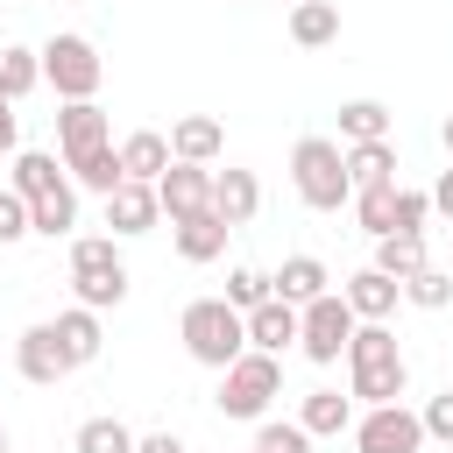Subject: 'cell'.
Returning <instances> with one entry per match:
<instances>
[{
	"instance_id": "6da1fadb",
	"label": "cell",
	"mask_w": 453,
	"mask_h": 453,
	"mask_svg": "<svg viewBox=\"0 0 453 453\" xmlns=\"http://www.w3.org/2000/svg\"><path fill=\"white\" fill-rule=\"evenodd\" d=\"M57 149H64L71 184H85V191H99V198L120 184L113 120H106V106H99V99H64V106H57Z\"/></svg>"
},
{
	"instance_id": "7a4b0ae2",
	"label": "cell",
	"mask_w": 453,
	"mask_h": 453,
	"mask_svg": "<svg viewBox=\"0 0 453 453\" xmlns=\"http://www.w3.org/2000/svg\"><path fill=\"white\" fill-rule=\"evenodd\" d=\"M340 361H347V396H361V403H403V389H411V361H403L389 319H361Z\"/></svg>"
},
{
	"instance_id": "3957f363",
	"label": "cell",
	"mask_w": 453,
	"mask_h": 453,
	"mask_svg": "<svg viewBox=\"0 0 453 453\" xmlns=\"http://www.w3.org/2000/svg\"><path fill=\"white\" fill-rule=\"evenodd\" d=\"M177 340H184V354L198 361V368H226L241 347H248V319L226 304V297H191L184 304V319H177Z\"/></svg>"
},
{
	"instance_id": "277c9868",
	"label": "cell",
	"mask_w": 453,
	"mask_h": 453,
	"mask_svg": "<svg viewBox=\"0 0 453 453\" xmlns=\"http://www.w3.org/2000/svg\"><path fill=\"white\" fill-rule=\"evenodd\" d=\"M283 396V368H276V354H262V347H241L226 368H219V418H241V425H255V418H269V403Z\"/></svg>"
},
{
	"instance_id": "5b68a950",
	"label": "cell",
	"mask_w": 453,
	"mask_h": 453,
	"mask_svg": "<svg viewBox=\"0 0 453 453\" xmlns=\"http://www.w3.org/2000/svg\"><path fill=\"white\" fill-rule=\"evenodd\" d=\"M290 184H297V198H304L311 212H340V205L354 198V184H347V149H340L333 134H304V142L290 149Z\"/></svg>"
},
{
	"instance_id": "8992f818",
	"label": "cell",
	"mask_w": 453,
	"mask_h": 453,
	"mask_svg": "<svg viewBox=\"0 0 453 453\" xmlns=\"http://www.w3.org/2000/svg\"><path fill=\"white\" fill-rule=\"evenodd\" d=\"M71 297L92 311H113L127 297V262H120L113 234H71Z\"/></svg>"
},
{
	"instance_id": "52a82bcc",
	"label": "cell",
	"mask_w": 453,
	"mask_h": 453,
	"mask_svg": "<svg viewBox=\"0 0 453 453\" xmlns=\"http://www.w3.org/2000/svg\"><path fill=\"white\" fill-rule=\"evenodd\" d=\"M35 57H42V85H57V99H92V92H99V78H106V64H99L92 35H78V28L50 35Z\"/></svg>"
},
{
	"instance_id": "ba28073f",
	"label": "cell",
	"mask_w": 453,
	"mask_h": 453,
	"mask_svg": "<svg viewBox=\"0 0 453 453\" xmlns=\"http://www.w3.org/2000/svg\"><path fill=\"white\" fill-rule=\"evenodd\" d=\"M354 311H347V297L340 290H319L311 304H297V347H304V361H319V368H333L340 354H347V340H354Z\"/></svg>"
},
{
	"instance_id": "9c48e42d",
	"label": "cell",
	"mask_w": 453,
	"mask_h": 453,
	"mask_svg": "<svg viewBox=\"0 0 453 453\" xmlns=\"http://www.w3.org/2000/svg\"><path fill=\"white\" fill-rule=\"evenodd\" d=\"M354 446L361 453H425L432 439H425V418L411 403H368L354 418Z\"/></svg>"
},
{
	"instance_id": "30bf717a",
	"label": "cell",
	"mask_w": 453,
	"mask_h": 453,
	"mask_svg": "<svg viewBox=\"0 0 453 453\" xmlns=\"http://www.w3.org/2000/svg\"><path fill=\"white\" fill-rule=\"evenodd\" d=\"M14 375L21 382H35V389H57L64 375H71V354H64V340H57V326L42 319V326H28L21 340H14Z\"/></svg>"
},
{
	"instance_id": "8fae6325",
	"label": "cell",
	"mask_w": 453,
	"mask_h": 453,
	"mask_svg": "<svg viewBox=\"0 0 453 453\" xmlns=\"http://www.w3.org/2000/svg\"><path fill=\"white\" fill-rule=\"evenodd\" d=\"M156 205H163L170 219L205 212V205H212V163H170V170L156 177Z\"/></svg>"
},
{
	"instance_id": "7c38bea8",
	"label": "cell",
	"mask_w": 453,
	"mask_h": 453,
	"mask_svg": "<svg viewBox=\"0 0 453 453\" xmlns=\"http://www.w3.org/2000/svg\"><path fill=\"white\" fill-rule=\"evenodd\" d=\"M163 219V205H156V184H134V177H120L113 191H106V226H113V241H134V234H149Z\"/></svg>"
},
{
	"instance_id": "4fadbf2b",
	"label": "cell",
	"mask_w": 453,
	"mask_h": 453,
	"mask_svg": "<svg viewBox=\"0 0 453 453\" xmlns=\"http://www.w3.org/2000/svg\"><path fill=\"white\" fill-rule=\"evenodd\" d=\"M226 234H234V226H226L212 205H205V212L170 219V241H177V255H184V262H219V255H226Z\"/></svg>"
},
{
	"instance_id": "5bb4252c",
	"label": "cell",
	"mask_w": 453,
	"mask_h": 453,
	"mask_svg": "<svg viewBox=\"0 0 453 453\" xmlns=\"http://www.w3.org/2000/svg\"><path fill=\"white\" fill-rule=\"evenodd\" d=\"M212 212L226 219V226H248L255 212H262V184H255V170H212Z\"/></svg>"
},
{
	"instance_id": "9a60e30c",
	"label": "cell",
	"mask_w": 453,
	"mask_h": 453,
	"mask_svg": "<svg viewBox=\"0 0 453 453\" xmlns=\"http://www.w3.org/2000/svg\"><path fill=\"white\" fill-rule=\"evenodd\" d=\"M340 297H347V311H354V319H389V311L403 304V283H396V276H382V269L368 262V269H354V276H347V290H340Z\"/></svg>"
},
{
	"instance_id": "2e32d148",
	"label": "cell",
	"mask_w": 453,
	"mask_h": 453,
	"mask_svg": "<svg viewBox=\"0 0 453 453\" xmlns=\"http://www.w3.org/2000/svg\"><path fill=\"white\" fill-rule=\"evenodd\" d=\"M219 149H226V127L212 113H184L170 127V163H219Z\"/></svg>"
},
{
	"instance_id": "e0dca14e",
	"label": "cell",
	"mask_w": 453,
	"mask_h": 453,
	"mask_svg": "<svg viewBox=\"0 0 453 453\" xmlns=\"http://www.w3.org/2000/svg\"><path fill=\"white\" fill-rule=\"evenodd\" d=\"M248 319V347H262V354H283V347H297V304H283V297H262L255 311H241Z\"/></svg>"
},
{
	"instance_id": "ac0fdd59",
	"label": "cell",
	"mask_w": 453,
	"mask_h": 453,
	"mask_svg": "<svg viewBox=\"0 0 453 453\" xmlns=\"http://www.w3.org/2000/svg\"><path fill=\"white\" fill-rule=\"evenodd\" d=\"M120 177H134V184H156L163 170H170V134H156V127H134L120 149Z\"/></svg>"
},
{
	"instance_id": "d6986e66",
	"label": "cell",
	"mask_w": 453,
	"mask_h": 453,
	"mask_svg": "<svg viewBox=\"0 0 453 453\" xmlns=\"http://www.w3.org/2000/svg\"><path fill=\"white\" fill-rule=\"evenodd\" d=\"M71 226H78V184H71V177H64L57 191L28 198V234H42V241H71Z\"/></svg>"
},
{
	"instance_id": "ffe728a7",
	"label": "cell",
	"mask_w": 453,
	"mask_h": 453,
	"mask_svg": "<svg viewBox=\"0 0 453 453\" xmlns=\"http://www.w3.org/2000/svg\"><path fill=\"white\" fill-rule=\"evenodd\" d=\"M326 283H333V276H326L319 255H283V269L269 276V297H283V304H311Z\"/></svg>"
},
{
	"instance_id": "44dd1931",
	"label": "cell",
	"mask_w": 453,
	"mask_h": 453,
	"mask_svg": "<svg viewBox=\"0 0 453 453\" xmlns=\"http://www.w3.org/2000/svg\"><path fill=\"white\" fill-rule=\"evenodd\" d=\"M50 326H57V340H64V354H71V368H85V361H99V347H106V333H99V311H92V304H71V311H57Z\"/></svg>"
},
{
	"instance_id": "7402d4cb",
	"label": "cell",
	"mask_w": 453,
	"mask_h": 453,
	"mask_svg": "<svg viewBox=\"0 0 453 453\" xmlns=\"http://www.w3.org/2000/svg\"><path fill=\"white\" fill-rule=\"evenodd\" d=\"M297 425H304L311 439H340V432L354 425V396H340V389H311V396L297 403Z\"/></svg>"
},
{
	"instance_id": "603a6c76",
	"label": "cell",
	"mask_w": 453,
	"mask_h": 453,
	"mask_svg": "<svg viewBox=\"0 0 453 453\" xmlns=\"http://www.w3.org/2000/svg\"><path fill=\"white\" fill-rule=\"evenodd\" d=\"M290 42H297V50L340 42V7H333V0H297V7H290Z\"/></svg>"
},
{
	"instance_id": "cb8c5ba5",
	"label": "cell",
	"mask_w": 453,
	"mask_h": 453,
	"mask_svg": "<svg viewBox=\"0 0 453 453\" xmlns=\"http://www.w3.org/2000/svg\"><path fill=\"white\" fill-rule=\"evenodd\" d=\"M347 184H354V191L396 184V149H389V142H347Z\"/></svg>"
},
{
	"instance_id": "d4e9b609",
	"label": "cell",
	"mask_w": 453,
	"mask_h": 453,
	"mask_svg": "<svg viewBox=\"0 0 453 453\" xmlns=\"http://www.w3.org/2000/svg\"><path fill=\"white\" fill-rule=\"evenodd\" d=\"M57 184H64V170H57L50 149H14V177H7V191L42 198V191H57Z\"/></svg>"
},
{
	"instance_id": "484cf974",
	"label": "cell",
	"mask_w": 453,
	"mask_h": 453,
	"mask_svg": "<svg viewBox=\"0 0 453 453\" xmlns=\"http://www.w3.org/2000/svg\"><path fill=\"white\" fill-rule=\"evenodd\" d=\"M347 205H354V219H361V234H368V241L396 234V184H368V191H354Z\"/></svg>"
},
{
	"instance_id": "4316f807",
	"label": "cell",
	"mask_w": 453,
	"mask_h": 453,
	"mask_svg": "<svg viewBox=\"0 0 453 453\" xmlns=\"http://www.w3.org/2000/svg\"><path fill=\"white\" fill-rule=\"evenodd\" d=\"M340 142H389V106L382 99H347L340 106Z\"/></svg>"
},
{
	"instance_id": "83f0119b",
	"label": "cell",
	"mask_w": 453,
	"mask_h": 453,
	"mask_svg": "<svg viewBox=\"0 0 453 453\" xmlns=\"http://www.w3.org/2000/svg\"><path fill=\"white\" fill-rule=\"evenodd\" d=\"M35 85H42V57L21 50V42H7L0 50V99H28Z\"/></svg>"
},
{
	"instance_id": "f1b7e54d",
	"label": "cell",
	"mask_w": 453,
	"mask_h": 453,
	"mask_svg": "<svg viewBox=\"0 0 453 453\" xmlns=\"http://www.w3.org/2000/svg\"><path fill=\"white\" fill-rule=\"evenodd\" d=\"M375 269L396 276V283H403L411 269H425V234H382V241H375Z\"/></svg>"
},
{
	"instance_id": "f546056e",
	"label": "cell",
	"mask_w": 453,
	"mask_h": 453,
	"mask_svg": "<svg viewBox=\"0 0 453 453\" xmlns=\"http://www.w3.org/2000/svg\"><path fill=\"white\" fill-rule=\"evenodd\" d=\"M403 304H418V311H446L453 304V269H411L403 276Z\"/></svg>"
},
{
	"instance_id": "4dcf8cb0",
	"label": "cell",
	"mask_w": 453,
	"mask_h": 453,
	"mask_svg": "<svg viewBox=\"0 0 453 453\" xmlns=\"http://www.w3.org/2000/svg\"><path fill=\"white\" fill-rule=\"evenodd\" d=\"M71 453H134V432L120 418H85L78 439H71Z\"/></svg>"
},
{
	"instance_id": "1f68e13d",
	"label": "cell",
	"mask_w": 453,
	"mask_h": 453,
	"mask_svg": "<svg viewBox=\"0 0 453 453\" xmlns=\"http://www.w3.org/2000/svg\"><path fill=\"white\" fill-rule=\"evenodd\" d=\"M255 453H311V432L297 418H255Z\"/></svg>"
},
{
	"instance_id": "d6a6232c",
	"label": "cell",
	"mask_w": 453,
	"mask_h": 453,
	"mask_svg": "<svg viewBox=\"0 0 453 453\" xmlns=\"http://www.w3.org/2000/svg\"><path fill=\"white\" fill-rule=\"evenodd\" d=\"M262 297H269V276H262V269H248V262H241V269H234V276H226V304H234V311H255V304H262Z\"/></svg>"
},
{
	"instance_id": "836d02e7",
	"label": "cell",
	"mask_w": 453,
	"mask_h": 453,
	"mask_svg": "<svg viewBox=\"0 0 453 453\" xmlns=\"http://www.w3.org/2000/svg\"><path fill=\"white\" fill-rule=\"evenodd\" d=\"M425 219H432V198L411 191V184H396V234H425Z\"/></svg>"
},
{
	"instance_id": "e575fe53",
	"label": "cell",
	"mask_w": 453,
	"mask_h": 453,
	"mask_svg": "<svg viewBox=\"0 0 453 453\" xmlns=\"http://www.w3.org/2000/svg\"><path fill=\"white\" fill-rule=\"evenodd\" d=\"M28 241V198L21 191H0V248Z\"/></svg>"
},
{
	"instance_id": "d590c367",
	"label": "cell",
	"mask_w": 453,
	"mask_h": 453,
	"mask_svg": "<svg viewBox=\"0 0 453 453\" xmlns=\"http://www.w3.org/2000/svg\"><path fill=\"white\" fill-rule=\"evenodd\" d=\"M418 418H425V439H439V446H453V389H439V396H432V403H425Z\"/></svg>"
},
{
	"instance_id": "8d00e7d4",
	"label": "cell",
	"mask_w": 453,
	"mask_h": 453,
	"mask_svg": "<svg viewBox=\"0 0 453 453\" xmlns=\"http://www.w3.org/2000/svg\"><path fill=\"white\" fill-rule=\"evenodd\" d=\"M21 149V113H14V99H0V156H14Z\"/></svg>"
},
{
	"instance_id": "74e56055",
	"label": "cell",
	"mask_w": 453,
	"mask_h": 453,
	"mask_svg": "<svg viewBox=\"0 0 453 453\" xmlns=\"http://www.w3.org/2000/svg\"><path fill=\"white\" fill-rule=\"evenodd\" d=\"M425 198H432V212H446V219H453V163L432 177V191H425Z\"/></svg>"
},
{
	"instance_id": "f35d334b",
	"label": "cell",
	"mask_w": 453,
	"mask_h": 453,
	"mask_svg": "<svg viewBox=\"0 0 453 453\" xmlns=\"http://www.w3.org/2000/svg\"><path fill=\"white\" fill-rule=\"evenodd\" d=\"M134 453H184V439L177 432H149V439H134Z\"/></svg>"
},
{
	"instance_id": "ab89813d",
	"label": "cell",
	"mask_w": 453,
	"mask_h": 453,
	"mask_svg": "<svg viewBox=\"0 0 453 453\" xmlns=\"http://www.w3.org/2000/svg\"><path fill=\"white\" fill-rule=\"evenodd\" d=\"M439 142H446V156H453V113H446V127H439Z\"/></svg>"
},
{
	"instance_id": "60d3db41",
	"label": "cell",
	"mask_w": 453,
	"mask_h": 453,
	"mask_svg": "<svg viewBox=\"0 0 453 453\" xmlns=\"http://www.w3.org/2000/svg\"><path fill=\"white\" fill-rule=\"evenodd\" d=\"M0 453H7V425H0Z\"/></svg>"
}]
</instances>
